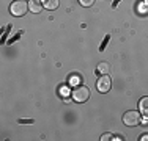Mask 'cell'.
Instances as JSON below:
<instances>
[{"label":"cell","instance_id":"obj_11","mask_svg":"<svg viewBox=\"0 0 148 141\" xmlns=\"http://www.w3.org/2000/svg\"><path fill=\"white\" fill-rule=\"evenodd\" d=\"M140 141H148V133H143V135L140 136Z\"/></svg>","mask_w":148,"mask_h":141},{"label":"cell","instance_id":"obj_7","mask_svg":"<svg viewBox=\"0 0 148 141\" xmlns=\"http://www.w3.org/2000/svg\"><path fill=\"white\" fill-rule=\"evenodd\" d=\"M96 72H99L101 75H107V74L110 72V63H107V61H101L99 64H98Z\"/></svg>","mask_w":148,"mask_h":141},{"label":"cell","instance_id":"obj_1","mask_svg":"<svg viewBox=\"0 0 148 141\" xmlns=\"http://www.w3.org/2000/svg\"><path fill=\"white\" fill-rule=\"evenodd\" d=\"M142 122V116H140V111L136 110H129L123 115V124L128 127H136Z\"/></svg>","mask_w":148,"mask_h":141},{"label":"cell","instance_id":"obj_2","mask_svg":"<svg viewBox=\"0 0 148 141\" xmlns=\"http://www.w3.org/2000/svg\"><path fill=\"white\" fill-rule=\"evenodd\" d=\"M27 9H29V3H27L25 0H14V2L10 5V13L16 17L24 16V14L27 13Z\"/></svg>","mask_w":148,"mask_h":141},{"label":"cell","instance_id":"obj_10","mask_svg":"<svg viewBox=\"0 0 148 141\" xmlns=\"http://www.w3.org/2000/svg\"><path fill=\"white\" fill-rule=\"evenodd\" d=\"M110 138H112L110 133H104V135L101 136V141H107V140H110Z\"/></svg>","mask_w":148,"mask_h":141},{"label":"cell","instance_id":"obj_3","mask_svg":"<svg viewBox=\"0 0 148 141\" xmlns=\"http://www.w3.org/2000/svg\"><path fill=\"white\" fill-rule=\"evenodd\" d=\"M71 96H73V99H74L76 102L82 104V102L88 100V97H90V91H88V88H87V86H84V85H79V86H74Z\"/></svg>","mask_w":148,"mask_h":141},{"label":"cell","instance_id":"obj_9","mask_svg":"<svg viewBox=\"0 0 148 141\" xmlns=\"http://www.w3.org/2000/svg\"><path fill=\"white\" fill-rule=\"evenodd\" d=\"M79 3H80L82 6H85V8H87V6H91V5H93L95 0H79Z\"/></svg>","mask_w":148,"mask_h":141},{"label":"cell","instance_id":"obj_6","mask_svg":"<svg viewBox=\"0 0 148 141\" xmlns=\"http://www.w3.org/2000/svg\"><path fill=\"white\" fill-rule=\"evenodd\" d=\"M139 111H140V115H143L145 118H148V96L142 97L139 100Z\"/></svg>","mask_w":148,"mask_h":141},{"label":"cell","instance_id":"obj_4","mask_svg":"<svg viewBox=\"0 0 148 141\" xmlns=\"http://www.w3.org/2000/svg\"><path fill=\"white\" fill-rule=\"evenodd\" d=\"M112 88V80L109 75H101L96 82V89L99 93H109Z\"/></svg>","mask_w":148,"mask_h":141},{"label":"cell","instance_id":"obj_5","mask_svg":"<svg viewBox=\"0 0 148 141\" xmlns=\"http://www.w3.org/2000/svg\"><path fill=\"white\" fill-rule=\"evenodd\" d=\"M43 8H44L43 0H29V9L32 13H41Z\"/></svg>","mask_w":148,"mask_h":141},{"label":"cell","instance_id":"obj_8","mask_svg":"<svg viewBox=\"0 0 148 141\" xmlns=\"http://www.w3.org/2000/svg\"><path fill=\"white\" fill-rule=\"evenodd\" d=\"M43 5H44V8H47V9H51V11H54V9L58 8L60 0H43Z\"/></svg>","mask_w":148,"mask_h":141}]
</instances>
